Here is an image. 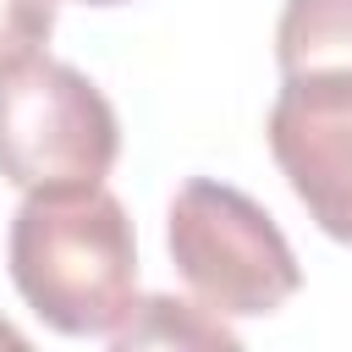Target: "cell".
<instances>
[{"label": "cell", "instance_id": "cell-4", "mask_svg": "<svg viewBox=\"0 0 352 352\" xmlns=\"http://www.w3.org/2000/svg\"><path fill=\"white\" fill-rule=\"evenodd\" d=\"M264 138L308 220L352 248V72H286Z\"/></svg>", "mask_w": 352, "mask_h": 352}, {"label": "cell", "instance_id": "cell-3", "mask_svg": "<svg viewBox=\"0 0 352 352\" xmlns=\"http://www.w3.org/2000/svg\"><path fill=\"white\" fill-rule=\"evenodd\" d=\"M116 154L121 121L77 66L28 55L0 72V176L11 187L104 182Z\"/></svg>", "mask_w": 352, "mask_h": 352}, {"label": "cell", "instance_id": "cell-5", "mask_svg": "<svg viewBox=\"0 0 352 352\" xmlns=\"http://www.w3.org/2000/svg\"><path fill=\"white\" fill-rule=\"evenodd\" d=\"M275 60L286 72H352V0H286L275 22Z\"/></svg>", "mask_w": 352, "mask_h": 352}, {"label": "cell", "instance_id": "cell-7", "mask_svg": "<svg viewBox=\"0 0 352 352\" xmlns=\"http://www.w3.org/2000/svg\"><path fill=\"white\" fill-rule=\"evenodd\" d=\"M55 33V0H0V72L38 55Z\"/></svg>", "mask_w": 352, "mask_h": 352}, {"label": "cell", "instance_id": "cell-2", "mask_svg": "<svg viewBox=\"0 0 352 352\" xmlns=\"http://www.w3.org/2000/svg\"><path fill=\"white\" fill-rule=\"evenodd\" d=\"M165 248L192 302L214 319H264L302 286V264L275 214L214 176H192L176 187Z\"/></svg>", "mask_w": 352, "mask_h": 352}, {"label": "cell", "instance_id": "cell-1", "mask_svg": "<svg viewBox=\"0 0 352 352\" xmlns=\"http://www.w3.org/2000/svg\"><path fill=\"white\" fill-rule=\"evenodd\" d=\"M11 286L55 336H116L138 308V236L104 182L28 187L6 236Z\"/></svg>", "mask_w": 352, "mask_h": 352}, {"label": "cell", "instance_id": "cell-8", "mask_svg": "<svg viewBox=\"0 0 352 352\" xmlns=\"http://www.w3.org/2000/svg\"><path fill=\"white\" fill-rule=\"evenodd\" d=\"M0 346H11V352H22V346H28V336H22L16 324H6V319H0Z\"/></svg>", "mask_w": 352, "mask_h": 352}, {"label": "cell", "instance_id": "cell-9", "mask_svg": "<svg viewBox=\"0 0 352 352\" xmlns=\"http://www.w3.org/2000/svg\"><path fill=\"white\" fill-rule=\"evenodd\" d=\"M82 6H126V0H82Z\"/></svg>", "mask_w": 352, "mask_h": 352}, {"label": "cell", "instance_id": "cell-6", "mask_svg": "<svg viewBox=\"0 0 352 352\" xmlns=\"http://www.w3.org/2000/svg\"><path fill=\"white\" fill-rule=\"evenodd\" d=\"M170 341L176 346H236V330L198 302H176V297L154 292V297H138L132 319L110 336V346H121V352L126 346H170Z\"/></svg>", "mask_w": 352, "mask_h": 352}]
</instances>
